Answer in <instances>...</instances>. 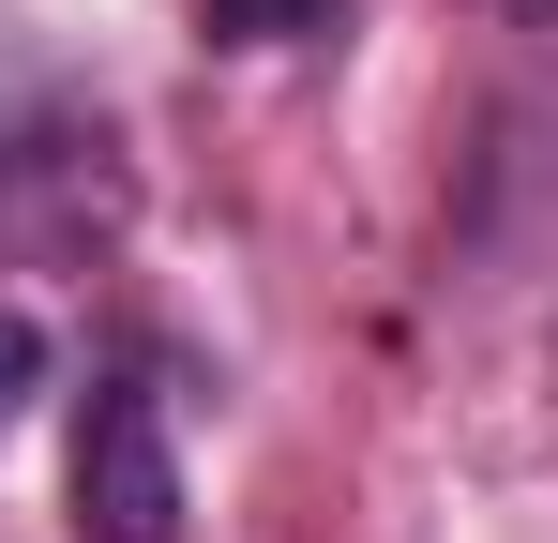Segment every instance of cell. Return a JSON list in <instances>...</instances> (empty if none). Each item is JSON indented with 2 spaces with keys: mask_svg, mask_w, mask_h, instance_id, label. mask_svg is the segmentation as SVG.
<instances>
[{
  "mask_svg": "<svg viewBox=\"0 0 558 543\" xmlns=\"http://www.w3.org/2000/svg\"><path fill=\"white\" fill-rule=\"evenodd\" d=\"M498 15H529V31H558V0H498Z\"/></svg>",
  "mask_w": 558,
  "mask_h": 543,
  "instance_id": "277c9868",
  "label": "cell"
},
{
  "mask_svg": "<svg viewBox=\"0 0 558 543\" xmlns=\"http://www.w3.org/2000/svg\"><path fill=\"white\" fill-rule=\"evenodd\" d=\"M31 362H46V348H31V317H0V408H15V377H31Z\"/></svg>",
  "mask_w": 558,
  "mask_h": 543,
  "instance_id": "3957f363",
  "label": "cell"
},
{
  "mask_svg": "<svg viewBox=\"0 0 558 543\" xmlns=\"http://www.w3.org/2000/svg\"><path fill=\"white\" fill-rule=\"evenodd\" d=\"M76 529L92 543H182V452H167L151 377H92V408H76Z\"/></svg>",
  "mask_w": 558,
  "mask_h": 543,
  "instance_id": "6da1fadb",
  "label": "cell"
},
{
  "mask_svg": "<svg viewBox=\"0 0 558 543\" xmlns=\"http://www.w3.org/2000/svg\"><path fill=\"white\" fill-rule=\"evenodd\" d=\"M196 15H242V46H272V31H348V0H196Z\"/></svg>",
  "mask_w": 558,
  "mask_h": 543,
  "instance_id": "7a4b0ae2",
  "label": "cell"
}]
</instances>
